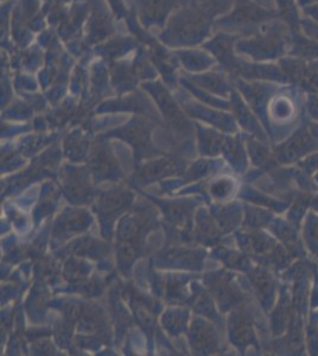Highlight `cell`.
<instances>
[{"instance_id": "6", "label": "cell", "mask_w": 318, "mask_h": 356, "mask_svg": "<svg viewBox=\"0 0 318 356\" xmlns=\"http://www.w3.org/2000/svg\"><path fill=\"white\" fill-rule=\"evenodd\" d=\"M299 1V8H302L306 5L315 4L318 3V0H297Z\"/></svg>"}, {"instance_id": "2", "label": "cell", "mask_w": 318, "mask_h": 356, "mask_svg": "<svg viewBox=\"0 0 318 356\" xmlns=\"http://www.w3.org/2000/svg\"><path fill=\"white\" fill-rule=\"evenodd\" d=\"M289 55L308 62L318 61V42L305 36L302 30L291 33Z\"/></svg>"}, {"instance_id": "4", "label": "cell", "mask_w": 318, "mask_h": 356, "mask_svg": "<svg viewBox=\"0 0 318 356\" xmlns=\"http://www.w3.org/2000/svg\"><path fill=\"white\" fill-rule=\"evenodd\" d=\"M301 30L305 36L310 37L315 41L318 42V24L315 22L310 21L309 18L302 16L301 21Z\"/></svg>"}, {"instance_id": "1", "label": "cell", "mask_w": 318, "mask_h": 356, "mask_svg": "<svg viewBox=\"0 0 318 356\" xmlns=\"http://www.w3.org/2000/svg\"><path fill=\"white\" fill-rule=\"evenodd\" d=\"M291 33L280 19H273L259 26L258 33L242 42L241 50L257 62H278L289 55Z\"/></svg>"}, {"instance_id": "5", "label": "cell", "mask_w": 318, "mask_h": 356, "mask_svg": "<svg viewBox=\"0 0 318 356\" xmlns=\"http://www.w3.org/2000/svg\"><path fill=\"white\" fill-rule=\"evenodd\" d=\"M303 17L309 18L310 21L315 22L318 24V3L315 4L306 5L304 8H301Z\"/></svg>"}, {"instance_id": "3", "label": "cell", "mask_w": 318, "mask_h": 356, "mask_svg": "<svg viewBox=\"0 0 318 356\" xmlns=\"http://www.w3.org/2000/svg\"><path fill=\"white\" fill-rule=\"evenodd\" d=\"M274 8L278 13V19L290 29V33L301 31L302 13L297 0H273Z\"/></svg>"}, {"instance_id": "7", "label": "cell", "mask_w": 318, "mask_h": 356, "mask_svg": "<svg viewBox=\"0 0 318 356\" xmlns=\"http://www.w3.org/2000/svg\"><path fill=\"white\" fill-rule=\"evenodd\" d=\"M312 65H314L315 68H316V70L318 72V61L312 62Z\"/></svg>"}]
</instances>
